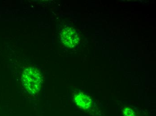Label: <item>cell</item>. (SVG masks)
<instances>
[{
	"instance_id": "obj_1",
	"label": "cell",
	"mask_w": 156,
	"mask_h": 116,
	"mask_svg": "<svg viewBox=\"0 0 156 116\" xmlns=\"http://www.w3.org/2000/svg\"><path fill=\"white\" fill-rule=\"evenodd\" d=\"M43 76L39 71L34 67H29L23 71L22 84L26 91L31 95L40 91L43 84Z\"/></svg>"
},
{
	"instance_id": "obj_2",
	"label": "cell",
	"mask_w": 156,
	"mask_h": 116,
	"mask_svg": "<svg viewBox=\"0 0 156 116\" xmlns=\"http://www.w3.org/2000/svg\"><path fill=\"white\" fill-rule=\"evenodd\" d=\"M60 37L62 43L66 47L70 48L75 47L79 41L77 33L72 27L64 28L61 31Z\"/></svg>"
},
{
	"instance_id": "obj_3",
	"label": "cell",
	"mask_w": 156,
	"mask_h": 116,
	"mask_svg": "<svg viewBox=\"0 0 156 116\" xmlns=\"http://www.w3.org/2000/svg\"><path fill=\"white\" fill-rule=\"evenodd\" d=\"M74 101L78 107L84 110L89 109L92 106V100L83 92L76 93L74 96Z\"/></svg>"
},
{
	"instance_id": "obj_4",
	"label": "cell",
	"mask_w": 156,
	"mask_h": 116,
	"mask_svg": "<svg viewBox=\"0 0 156 116\" xmlns=\"http://www.w3.org/2000/svg\"><path fill=\"white\" fill-rule=\"evenodd\" d=\"M123 114L124 116H136L135 112L129 107H126L123 110Z\"/></svg>"
}]
</instances>
